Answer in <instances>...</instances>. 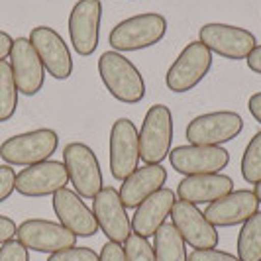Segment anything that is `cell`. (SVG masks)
I'll return each instance as SVG.
<instances>
[{
    "label": "cell",
    "instance_id": "cell-1",
    "mask_svg": "<svg viewBox=\"0 0 261 261\" xmlns=\"http://www.w3.org/2000/svg\"><path fill=\"white\" fill-rule=\"evenodd\" d=\"M100 81L116 100L138 105L145 98V81L140 69L118 51H105L98 59Z\"/></svg>",
    "mask_w": 261,
    "mask_h": 261
},
{
    "label": "cell",
    "instance_id": "cell-2",
    "mask_svg": "<svg viewBox=\"0 0 261 261\" xmlns=\"http://www.w3.org/2000/svg\"><path fill=\"white\" fill-rule=\"evenodd\" d=\"M167 34V18L157 12L136 14L112 28L108 43L114 51H140L159 43Z\"/></svg>",
    "mask_w": 261,
    "mask_h": 261
},
{
    "label": "cell",
    "instance_id": "cell-3",
    "mask_svg": "<svg viewBox=\"0 0 261 261\" xmlns=\"http://www.w3.org/2000/svg\"><path fill=\"white\" fill-rule=\"evenodd\" d=\"M59 147V136L51 128L16 134L0 144V157L6 165L30 167L47 161Z\"/></svg>",
    "mask_w": 261,
    "mask_h": 261
},
{
    "label": "cell",
    "instance_id": "cell-4",
    "mask_svg": "<svg viewBox=\"0 0 261 261\" xmlns=\"http://www.w3.org/2000/svg\"><path fill=\"white\" fill-rule=\"evenodd\" d=\"M63 165L69 175L73 191L83 198H94L102 191V171L98 157L83 142H71L63 149Z\"/></svg>",
    "mask_w": 261,
    "mask_h": 261
},
{
    "label": "cell",
    "instance_id": "cell-5",
    "mask_svg": "<svg viewBox=\"0 0 261 261\" xmlns=\"http://www.w3.org/2000/svg\"><path fill=\"white\" fill-rule=\"evenodd\" d=\"M140 153L145 165H161L171 153L173 144V114L169 106L153 105L140 128Z\"/></svg>",
    "mask_w": 261,
    "mask_h": 261
},
{
    "label": "cell",
    "instance_id": "cell-6",
    "mask_svg": "<svg viewBox=\"0 0 261 261\" xmlns=\"http://www.w3.org/2000/svg\"><path fill=\"white\" fill-rule=\"evenodd\" d=\"M212 69V53L200 41H191L167 69L165 85L173 92H189L198 87Z\"/></svg>",
    "mask_w": 261,
    "mask_h": 261
},
{
    "label": "cell",
    "instance_id": "cell-7",
    "mask_svg": "<svg viewBox=\"0 0 261 261\" xmlns=\"http://www.w3.org/2000/svg\"><path fill=\"white\" fill-rule=\"evenodd\" d=\"M244 130V118L234 110H216L193 118L185 138L193 145H222L236 140Z\"/></svg>",
    "mask_w": 261,
    "mask_h": 261
},
{
    "label": "cell",
    "instance_id": "cell-8",
    "mask_svg": "<svg viewBox=\"0 0 261 261\" xmlns=\"http://www.w3.org/2000/svg\"><path fill=\"white\" fill-rule=\"evenodd\" d=\"M198 41L204 43L210 49V53H216L224 59H232V61L248 59V55L257 45V39L249 30L230 26V24H220V22L204 24L200 28Z\"/></svg>",
    "mask_w": 261,
    "mask_h": 261
},
{
    "label": "cell",
    "instance_id": "cell-9",
    "mask_svg": "<svg viewBox=\"0 0 261 261\" xmlns=\"http://www.w3.org/2000/svg\"><path fill=\"white\" fill-rule=\"evenodd\" d=\"M110 173L116 181L128 179L140 167V134L130 118H118L110 128Z\"/></svg>",
    "mask_w": 261,
    "mask_h": 261
},
{
    "label": "cell",
    "instance_id": "cell-10",
    "mask_svg": "<svg viewBox=\"0 0 261 261\" xmlns=\"http://www.w3.org/2000/svg\"><path fill=\"white\" fill-rule=\"evenodd\" d=\"M102 2L100 0H77L69 14V38L73 49L81 57H91L100 41Z\"/></svg>",
    "mask_w": 261,
    "mask_h": 261
},
{
    "label": "cell",
    "instance_id": "cell-11",
    "mask_svg": "<svg viewBox=\"0 0 261 261\" xmlns=\"http://www.w3.org/2000/svg\"><path fill=\"white\" fill-rule=\"evenodd\" d=\"M16 240L32 251L39 253H57L77 244V236L69 232L65 226L45 218H30L16 230Z\"/></svg>",
    "mask_w": 261,
    "mask_h": 261
},
{
    "label": "cell",
    "instance_id": "cell-12",
    "mask_svg": "<svg viewBox=\"0 0 261 261\" xmlns=\"http://www.w3.org/2000/svg\"><path fill=\"white\" fill-rule=\"evenodd\" d=\"M171 167L183 177L220 173L230 163V153L222 145H181L169 153Z\"/></svg>",
    "mask_w": 261,
    "mask_h": 261
},
{
    "label": "cell",
    "instance_id": "cell-13",
    "mask_svg": "<svg viewBox=\"0 0 261 261\" xmlns=\"http://www.w3.org/2000/svg\"><path fill=\"white\" fill-rule=\"evenodd\" d=\"M69 183L65 165L61 161H41L16 173V193L28 198L53 196Z\"/></svg>",
    "mask_w": 261,
    "mask_h": 261
},
{
    "label": "cell",
    "instance_id": "cell-14",
    "mask_svg": "<svg viewBox=\"0 0 261 261\" xmlns=\"http://www.w3.org/2000/svg\"><path fill=\"white\" fill-rule=\"evenodd\" d=\"M30 43L38 51L45 71L57 81H65L73 75V55L59 32L49 26H38L30 32Z\"/></svg>",
    "mask_w": 261,
    "mask_h": 261
},
{
    "label": "cell",
    "instance_id": "cell-15",
    "mask_svg": "<svg viewBox=\"0 0 261 261\" xmlns=\"http://www.w3.org/2000/svg\"><path fill=\"white\" fill-rule=\"evenodd\" d=\"M171 220L173 226L183 236L185 244H189L195 249H208L216 248L220 242V236L216 226L208 222L204 212L196 204H191L187 200H177L171 210Z\"/></svg>",
    "mask_w": 261,
    "mask_h": 261
},
{
    "label": "cell",
    "instance_id": "cell-16",
    "mask_svg": "<svg viewBox=\"0 0 261 261\" xmlns=\"http://www.w3.org/2000/svg\"><path fill=\"white\" fill-rule=\"evenodd\" d=\"M92 214L108 242L122 244L132 234V218L114 187H102V191L92 198Z\"/></svg>",
    "mask_w": 261,
    "mask_h": 261
},
{
    "label": "cell",
    "instance_id": "cell-17",
    "mask_svg": "<svg viewBox=\"0 0 261 261\" xmlns=\"http://www.w3.org/2000/svg\"><path fill=\"white\" fill-rule=\"evenodd\" d=\"M10 67H12L14 81L20 94L36 96L43 89L47 71L28 38L14 39L12 51H10Z\"/></svg>",
    "mask_w": 261,
    "mask_h": 261
},
{
    "label": "cell",
    "instance_id": "cell-18",
    "mask_svg": "<svg viewBox=\"0 0 261 261\" xmlns=\"http://www.w3.org/2000/svg\"><path fill=\"white\" fill-rule=\"evenodd\" d=\"M51 204L55 210V216L61 226H65L69 232L77 238H91L98 232V222L83 200V196L77 195L71 189H61L51 196Z\"/></svg>",
    "mask_w": 261,
    "mask_h": 261
},
{
    "label": "cell",
    "instance_id": "cell-19",
    "mask_svg": "<svg viewBox=\"0 0 261 261\" xmlns=\"http://www.w3.org/2000/svg\"><path fill=\"white\" fill-rule=\"evenodd\" d=\"M257 210H259V200H257L255 193L248 191V189H240V191H232L222 198L210 202L204 210V216L208 218L212 226L226 228V226L244 224Z\"/></svg>",
    "mask_w": 261,
    "mask_h": 261
},
{
    "label": "cell",
    "instance_id": "cell-20",
    "mask_svg": "<svg viewBox=\"0 0 261 261\" xmlns=\"http://www.w3.org/2000/svg\"><path fill=\"white\" fill-rule=\"evenodd\" d=\"M177 202V193L167 187L159 189L157 193L145 198L144 202L136 208L132 216V232H136L142 238H151L165 224L167 216H171V210Z\"/></svg>",
    "mask_w": 261,
    "mask_h": 261
},
{
    "label": "cell",
    "instance_id": "cell-21",
    "mask_svg": "<svg viewBox=\"0 0 261 261\" xmlns=\"http://www.w3.org/2000/svg\"><path fill=\"white\" fill-rule=\"evenodd\" d=\"M234 191V179L224 173H210V175H193L183 177L177 187L179 200H187L191 204H210L218 198Z\"/></svg>",
    "mask_w": 261,
    "mask_h": 261
},
{
    "label": "cell",
    "instance_id": "cell-22",
    "mask_svg": "<svg viewBox=\"0 0 261 261\" xmlns=\"http://www.w3.org/2000/svg\"><path fill=\"white\" fill-rule=\"evenodd\" d=\"M167 183V169L163 165H144L132 173L128 179L122 181L120 187V198L126 208H138L145 198L163 189Z\"/></svg>",
    "mask_w": 261,
    "mask_h": 261
},
{
    "label": "cell",
    "instance_id": "cell-23",
    "mask_svg": "<svg viewBox=\"0 0 261 261\" xmlns=\"http://www.w3.org/2000/svg\"><path fill=\"white\" fill-rule=\"evenodd\" d=\"M155 261H189L187 244L173 224H163L153 236Z\"/></svg>",
    "mask_w": 261,
    "mask_h": 261
},
{
    "label": "cell",
    "instance_id": "cell-24",
    "mask_svg": "<svg viewBox=\"0 0 261 261\" xmlns=\"http://www.w3.org/2000/svg\"><path fill=\"white\" fill-rule=\"evenodd\" d=\"M238 259L261 261V212L257 210L249 220L242 224L238 234Z\"/></svg>",
    "mask_w": 261,
    "mask_h": 261
},
{
    "label": "cell",
    "instance_id": "cell-25",
    "mask_svg": "<svg viewBox=\"0 0 261 261\" xmlns=\"http://www.w3.org/2000/svg\"><path fill=\"white\" fill-rule=\"evenodd\" d=\"M18 87L8 61H0V124L8 122L18 110Z\"/></svg>",
    "mask_w": 261,
    "mask_h": 261
},
{
    "label": "cell",
    "instance_id": "cell-26",
    "mask_svg": "<svg viewBox=\"0 0 261 261\" xmlns=\"http://www.w3.org/2000/svg\"><path fill=\"white\" fill-rule=\"evenodd\" d=\"M242 177L249 185L261 181V132H257L244 149L242 155Z\"/></svg>",
    "mask_w": 261,
    "mask_h": 261
},
{
    "label": "cell",
    "instance_id": "cell-27",
    "mask_svg": "<svg viewBox=\"0 0 261 261\" xmlns=\"http://www.w3.org/2000/svg\"><path fill=\"white\" fill-rule=\"evenodd\" d=\"M124 253L126 261H155L153 246L149 244V240L138 236L136 232H132L124 242Z\"/></svg>",
    "mask_w": 261,
    "mask_h": 261
},
{
    "label": "cell",
    "instance_id": "cell-28",
    "mask_svg": "<svg viewBox=\"0 0 261 261\" xmlns=\"http://www.w3.org/2000/svg\"><path fill=\"white\" fill-rule=\"evenodd\" d=\"M47 261H98V253L92 248H67L63 251L51 253Z\"/></svg>",
    "mask_w": 261,
    "mask_h": 261
},
{
    "label": "cell",
    "instance_id": "cell-29",
    "mask_svg": "<svg viewBox=\"0 0 261 261\" xmlns=\"http://www.w3.org/2000/svg\"><path fill=\"white\" fill-rule=\"evenodd\" d=\"M0 261H30V249L18 240H10L0 246Z\"/></svg>",
    "mask_w": 261,
    "mask_h": 261
},
{
    "label": "cell",
    "instance_id": "cell-30",
    "mask_svg": "<svg viewBox=\"0 0 261 261\" xmlns=\"http://www.w3.org/2000/svg\"><path fill=\"white\" fill-rule=\"evenodd\" d=\"M16 191V171L12 165H0V204L8 200Z\"/></svg>",
    "mask_w": 261,
    "mask_h": 261
},
{
    "label": "cell",
    "instance_id": "cell-31",
    "mask_svg": "<svg viewBox=\"0 0 261 261\" xmlns=\"http://www.w3.org/2000/svg\"><path fill=\"white\" fill-rule=\"evenodd\" d=\"M189 261H240V259H238V255H232L228 251L208 248V249H195L189 255Z\"/></svg>",
    "mask_w": 261,
    "mask_h": 261
},
{
    "label": "cell",
    "instance_id": "cell-32",
    "mask_svg": "<svg viewBox=\"0 0 261 261\" xmlns=\"http://www.w3.org/2000/svg\"><path fill=\"white\" fill-rule=\"evenodd\" d=\"M98 261H126V253H124L122 244L106 242L98 253Z\"/></svg>",
    "mask_w": 261,
    "mask_h": 261
},
{
    "label": "cell",
    "instance_id": "cell-33",
    "mask_svg": "<svg viewBox=\"0 0 261 261\" xmlns=\"http://www.w3.org/2000/svg\"><path fill=\"white\" fill-rule=\"evenodd\" d=\"M16 230H18V224L14 222L12 218L0 214V246L14 240L16 238Z\"/></svg>",
    "mask_w": 261,
    "mask_h": 261
},
{
    "label": "cell",
    "instance_id": "cell-34",
    "mask_svg": "<svg viewBox=\"0 0 261 261\" xmlns=\"http://www.w3.org/2000/svg\"><path fill=\"white\" fill-rule=\"evenodd\" d=\"M12 45H14V38L0 30V61H6V57H10V51H12Z\"/></svg>",
    "mask_w": 261,
    "mask_h": 261
},
{
    "label": "cell",
    "instance_id": "cell-35",
    "mask_svg": "<svg viewBox=\"0 0 261 261\" xmlns=\"http://www.w3.org/2000/svg\"><path fill=\"white\" fill-rule=\"evenodd\" d=\"M246 63H248L249 71H253V73L261 75V45H255V49L248 55Z\"/></svg>",
    "mask_w": 261,
    "mask_h": 261
},
{
    "label": "cell",
    "instance_id": "cell-36",
    "mask_svg": "<svg viewBox=\"0 0 261 261\" xmlns=\"http://www.w3.org/2000/svg\"><path fill=\"white\" fill-rule=\"evenodd\" d=\"M248 108H249V114L261 124V92H255V94L249 96Z\"/></svg>",
    "mask_w": 261,
    "mask_h": 261
},
{
    "label": "cell",
    "instance_id": "cell-37",
    "mask_svg": "<svg viewBox=\"0 0 261 261\" xmlns=\"http://www.w3.org/2000/svg\"><path fill=\"white\" fill-rule=\"evenodd\" d=\"M253 193H255V196H257V200H259V204H261V181H259V183H255Z\"/></svg>",
    "mask_w": 261,
    "mask_h": 261
}]
</instances>
